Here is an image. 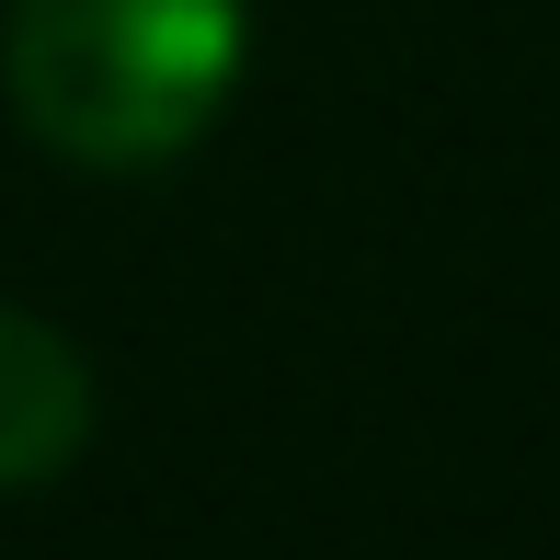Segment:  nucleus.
I'll list each match as a JSON object with an SVG mask.
<instances>
[{"label": "nucleus", "instance_id": "f03ea898", "mask_svg": "<svg viewBox=\"0 0 560 560\" xmlns=\"http://www.w3.org/2000/svg\"><path fill=\"white\" fill-rule=\"evenodd\" d=\"M92 446V366L58 320L0 310V492H35Z\"/></svg>", "mask_w": 560, "mask_h": 560}, {"label": "nucleus", "instance_id": "f257e3e1", "mask_svg": "<svg viewBox=\"0 0 560 560\" xmlns=\"http://www.w3.org/2000/svg\"><path fill=\"white\" fill-rule=\"evenodd\" d=\"M241 46H252V0H12L0 81L58 161L149 172L218 126Z\"/></svg>", "mask_w": 560, "mask_h": 560}]
</instances>
